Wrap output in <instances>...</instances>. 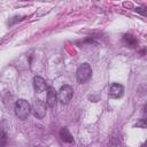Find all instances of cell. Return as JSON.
<instances>
[{
  "mask_svg": "<svg viewBox=\"0 0 147 147\" xmlns=\"http://www.w3.org/2000/svg\"><path fill=\"white\" fill-rule=\"evenodd\" d=\"M124 94V87L123 85L118 84V83H113L109 87V96L113 99H118L121 96H123Z\"/></svg>",
  "mask_w": 147,
  "mask_h": 147,
  "instance_id": "obj_5",
  "label": "cell"
},
{
  "mask_svg": "<svg viewBox=\"0 0 147 147\" xmlns=\"http://www.w3.org/2000/svg\"><path fill=\"white\" fill-rule=\"evenodd\" d=\"M145 118H142L141 119V122L140 123H138V124H136V126H142V127H146V124H145Z\"/></svg>",
  "mask_w": 147,
  "mask_h": 147,
  "instance_id": "obj_12",
  "label": "cell"
},
{
  "mask_svg": "<svg viewBox=\"0 0 147 147\" xmlns=\"http://www.w3.org/2000/svg\"><path fill=\"white\" fill-rule=\"evenodd\" d=\"M31 113L36 118H44L46 115V103L40 99H36L31 105Z\"/></svg>",
  "mask_w": 147,
  "mask_h": 147,
  "instance_id": "obj_4",
  "label": "cell"
},
{
  "mask_svg": "<svg viewBox=\"0 0 147 147\" xmlns=\"http://www.w3.org/2000/svg\"><path fill=\"white\" fill-rule=\"evenodd\" d=\"M33 88L37 93H41L47 88V84L46 80L40 77V76H34L33 77Z\"/></svg>",
  "mask_w": 147,
  "mask_h": 147,
  "instance_id": "obj_7",
  "label": "cell"
},
{
  "mask_svg": "<svg viewBox=\"0 0 147 147\" xmlns=\"http://www.w3.org/2000/svg\"><path fill=\"white\" fill-rule=\"evenodd\" d=\"M14 110H15L16 116H17L20 119L24 121V119L28 118V116H29L30 113H31V105H30L26 100H24V99H18V100L16 101V103H15Z\"/></svg>",
  "mask_w": 147,
  "mask_h": 147,
  "instance_id": "obj_1",
  "label": "cell"
},
{
  "mask_svg": "<svg viewBox=\"0 0 147 147\" xmlns=\"http://www.w3.org/2000/svg\"><path fill=\"white\" fill-rule=\"evenodd\" d=\"M8 142V136L3 130H0V147H6Z\"/></svg>",
  "mask_w": 147,
  "mask_h": 147,
  "instance_id": "obj_10",
  "label": "cell"
},
{
  "mask_svg": "<svg viewBox=\"0 0 147 147\" xmlns=\"http://www.w3.org/2000/svg\"><path fill=\"white\" fill-rule=\"evenodd\" d=\"M60 138L64 141V142H72L74 141V138L71 136V133L69 132V130L67 127H62L60 130Z\"/></svg>",
  "mask_w": 147,
  "mask_h": 147,
  "instance_id": "obj_9",
  "label": "cell"
},
{
  "mask_svg": "<svg viewBox=\"0 0 147 147\" xmlns=\"http://www.w3.org/2000/svg\"><path fill=\"white\" fill-rule=\"evenodd\" d=\"M76 75H77V80H78V83H80V84L86 83V82L90 80V78L92 77V68H91V65H90L87 62L82 63V64L78 67V69H77V71H76Z\"/></svg>",
  "mask_w": 147,
  "mask_h": 147,
  "instance_id": "obj_2",
  "label": "cell"
},
{
  "mask_svg": "<svg viewBox=\"0 0 147 147\" xmlns=\"http://www.w3.org/2000/svg\"><path fill=\"white\" fill-rule=\"evenodd\" d=\"M123 42L127 46V47H131V48H134L138 46V40L130 33H126L123 36Z\"/></svg>",
  "mask_w": 147,
  "mask_h": 147,
  "instance_id": "obj_8",
  "label": "cell"
},
{
  "mask_svg": "<svg viewBox=\"0 0 147 147\" xmlns=\"http://www.w3.org/2000/svg\"><path fill=\"white\" fill-rule=\"evenodd\" d=\"M136 11L140 13L141 15H145L146 14V7H138V8H136Z\"/></svg>",
  "mask_w": 147,
  "mask_h": 147,
  "instance_id": "obj_11",
  "label": "cell"
},
{
  "mask_svg": "<svg viewBox=\"0 0 147 147\" xmlns=\"http://www.w3.org/2000/svg\"><path fill=\"white\" fill-rule=\"evenodd\" d=\"M72 95H74V88L72 86L67 85V84L62 85L60 90L57 91V100L63 105L69 103L70 100L72 99Z\"/></svg>",
  "mask_w": 147,
  "mask_h": 147,
  "instance_id": "obj_3",
  "label": "cell"
},
{
  "mask_svg": "<svg viewBox=\"0 0 147 147\" xmlns=\"http://www.w3.org/2000/svg\"><path fill=\"white\" fill-rule=\"evenodd\" d=\"M57 102V92L53 87H47V95H46V103L48 107L54 108Z\"/></svg>",
  "mask_w": 147,
  "mask_h": 147,
  "instance_id": "obj_6",
  "label": "cell"
}]
</instances>
